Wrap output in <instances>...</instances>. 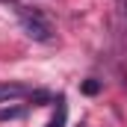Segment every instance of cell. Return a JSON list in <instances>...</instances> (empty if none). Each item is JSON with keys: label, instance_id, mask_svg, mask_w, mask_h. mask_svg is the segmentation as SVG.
<instances>
[{"label": "cell", "instance_id": "obj_1", "mask_svg": "<svg viewBox=\"0 0 127 127\" xmlns=\"http://www.w3.org/2000/svg\"><path fill=\"white\" fill-rule=\"evenodd\" d=\"M21 27H24V32H27L30 38H35V41H50V38H53L50 24H47V21H41L38 15L21 12Z\"/></svg>", "mask_w": 127, "mask_h": 127}, {"label": "cell", "instance_id": "obj_2", "mask_svg": "<svg viewBox=\"0 0 127 127\" xmlns=\"http://www.w3.org/2000/svg\"><path fill=\"white\" fill-rule=\"evenodd\" d=\"M30 86L24 83H0V100H18V97H30Z\"/></svg>", "mask_w": 127, "mask_h": 127}, {"label": "cell", "instance_id": "obj_3", "mask_svg": "<svg viewBox=\"0 0 127 127\" xmlns=\"http://www.w3.org/2000/svg\"><path fill=\"white\" fill-rule=\"evenodd\" d=\"M65 115H68V106H65V97H56V115L47 121V127H65Z\"/></svg>", "mask_w": 127, "mask_h": 127}, {"label": "cell", "instance_id": "obj_4", "mask_svg": "<svg viewBox=\"0 0 127 127\" xmlns=\"http://www.w3.org/2000/svg\"><path fill=\"white\" fill-rule=\"evenodd\" d=\"M24 115V109L21 106H9V109H0V121H6V118H21Z\"/></svg>", "mask_w": 127, "mask_h": 127}, {"label": "cell", "instance_id": "obj_5", "mask_svg": "<svg viewBox=\"0 0 127 127\" xmlns=\"http://www.w3.org/2000/svg\"><path fill=\"white\" fill-rule=\"evenodd\" d=\"M83 92H86V95H97V92H100V83H97V80H86V83H83Z\"/></svg>", "mask_w": 127, "mask_h": 127}]
</instances>
